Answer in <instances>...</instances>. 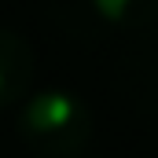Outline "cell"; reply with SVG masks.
Returning <instances> with one entry per match:
<instances>
[{"mask_svg":"<svg viewBox=\"0 0 158 158\" xmlns=\"http://www.w3.org/2000/svg\"><path fill=\"white\" fill-rule=\"evenodd\" d=\"M19 132L40 158H77L92 136V114L74 92L44 88L19 107Z\"/></svg>","mask_w":158,"mask_h":158,"instance_id":"6da1fadb","label":"cell"},{"mask_svg":"<svg viewBox=\"0 0 158 158\" xmlns=\"http://www.w3.org/2000/svg\"><path fill=\"white\" fill-rule=\"evenodd\" d=\"M33 81V48L30 40L0 30V110L22 103L26 88Z\"/></svg>","mask_w":158,"mask_h":158,"instance_id":"7a4b0ae2","label":"cell"},{"mask_svg":"<svg viewBox=\"0 0 158 158\" xmlns=\"http://www.w3.org/2000/svg\"><path fill=\"white\" fill-rule=\"evenodd\" d=\"M92 7L103 22L125 26V30L151 26L158 19V0H92Z\"/></svg>","mask_w":158,"mask_h":158,"instance_id":"3957f363","label":"cell"}]
</instances>
